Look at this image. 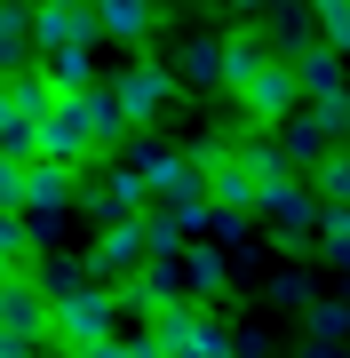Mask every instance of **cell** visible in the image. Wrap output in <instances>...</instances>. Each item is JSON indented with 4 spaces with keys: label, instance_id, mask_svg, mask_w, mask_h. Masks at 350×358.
I'll use <instances>...</instances> for the list:
<instances>
[{
    "label": "cell",
    "instance_id": "1",
    "mask_svg": "<svg viewBox=\"0 0 350 358\" xmlns=\"http://www.w3.org/2000/svg\"><path fill=\"white\" fill-rule=\"evenodd\" d=\"M128 167L143 176V207H168L183 231H207V176H199L191 152H152V143H143Z\"/></svg>",
    "mask_w": 350,
    "mask_h": 358
},
{
    "label": "cell",
    "instance_id": "2",
    "mask_svg": "<svg viewBox=\"0 0 350 358\" xmlns=\"http://www.w3.org/2000/svg\"><path fill=\"white\" fill-rule=\"evenodd\" d=\"M112 334H119L112 287H72V294H48V343H56V350H88V343H112Z\"/></svg>",
    "mask_w": 350,
    "mask_h": 358
},
{
    "label": "cell",
    "instance_id": "3",
    "mask_svg": "<svg viewBox=\"0 0 350 358\" xmlns=\"http://www.w3.org/2000/svg\"><path fill=\"white\" fill-rule=\"evenodd\" d=\"M72 207H80L96 231H104V223H128V215H143V176L119 167V159H88L80 183H72Z\"/></svg>",
    "mask_w": 350,
    "mask_h": 358
},
{
    "label": "cell",
    "instance_id": "4",
    "mask_svg": "<svg viewBox=\"0 0 350 358\" xmlns=\"http://www.w3.org/2000/svg\"><path fill=\"white\" fill-rule=\"evenodd\" d=\"M104 88H112V103H119V120H128V128H152V120L175 103V72L159 64V56H136L119 80H104Z\"/></svg>",
    "mask_w": 350,
    "mask_h": 358
},
{
    "label": "cell",
    "instance_id": "5",
    "mask_svg": "<svg viewBox=\"0 0 350 358\" xmlns=\"http://www.w3.org/2000/svg\"><path fill=\"white\" fill-rule=\"evenodd\" d=\"M231 96H239L247 128H279L286 112H302V88H295V64H279V56H271V64H255V72H247V80H239Z\"/></svg>",
    "mask_w": 350,
    "mask_h": 358
},
{
    "label": "cell",
    "instance_id": "6",
    "mask_svg": "<svg viewBox=\"0 0 350 358\" xmlns=\"http://www.w3.org/2000/svg\"><path fill=\"white\" fill-rule=\"evenodd\" d=\"M0 334H8V343H24V350H40L48 343V287L32 279H0Z\"/></svg>",
    "mask_w": 350,
    "mask_h": 358
},
{
    "label": "cell",
    "instance_id": "7",
    "mask_svg": "<svg viewBox=\"0 0 350 358\" xmlns=\"http://www.w3.org/2000/svg\"><path fill=\"white\" fill-rule=\"evenodd\" d=\"M136 263H152V255H143V223H136V215H128V223H104V231H96V247L80 255L88 287H112V279H128Z\"/></svg>",
    "mask_w": 350,
    "mask_h": 358
},
{
    "label": "cell",
    "instance_id": "8",
    "mask_svg": "<svg viewBox=\"0 0 350 358\" xmlns=\"http://www.w3.org/2000/svg\"><path fill=\"white\" fill-rule=\"evenodd\" d=\"M183 294V271L175 263H136L128 279H112V310H128V319H152L159 303H175Z\"/></svg>",
    "mask_w": 350,
    "mask_h": 358
},
{
    "label": "cell",
    "instance_id": "9",
    "mask_svg": "<svg viewBox=\"0 0 350 358\" xmlns=\"http://www.w3.org/2000/svg\"><path fill=\"white\" fill-rule=\"evenodd\" d=\"M56 48H96V16L64 8V0H32V56H56Z\"/></svg>",
    "mask_w": 350,
    "mask_h": 358
},
{
    "label": "cell",
    "instance_id": "10",
    "mask_svg": "<svg viewBox=\"0 0 350 358\" xmlns=\"http://www.w3.org/2000/svg\"><path fill=\"white\" fill-rule=\"evenodd\" d=\"M72 183H80V167L24 159V215H32V223H48V215H72Z\"/></svg>",
    "mask_w": 350,
    "mask_h": 358
},
{
    "label": "cell",
    "instance_id": "11",
    "mask_svg": "<svg viewBox=\"0 0 350 358\" xmlns=\"http://www.w3.org/2000/svg\"><path fill=\"white\" fill-rule=\"evenodd\" d=\"M279 152L295 159V176H302V167H319L326 152H335V128H326L319 103H302V112H286V120H279Z\"/></svg>",
    "mask_w": 350,
    "mask_h": 358
},
{
    "label": "cell",
    "instance_id": "12",
    "mask_svg": "<svg viewBox=\"0 0 350 358\" xmlns=\"http://www.w3.org/2000/svg\"><path fill=\"white\" fill-rule=\"evenodd\" d=\"M255 215H271V231H319V199H311L302 176H286V183H263L255 192Z\"/></svg>",
    "mask_w": 350,
    "mask_h": 358
},
{
    "label": "cell",
    "instance_id": "13",
    "mask_svg": "<svg viewBox=\"0 0 350 358\" xmlns=\"http://www.w3.org/2000/svg\"><path fill=\"white\" fill-rule=\"evenodd\" d=\"M263 40H271V56L286 64V56L319 48V24H311V8H302V0H263Z\"/></svg>",
    "mask_w": 350,
    "mask_h": 358
},
{
    "label": "cell",
    "instance_id": "14",
    "mask_svg": "<svg viewBox=\"0 0 350 358\" xmlns=\"http://www.w3.org/2000/svg\"><path fill=\"white\" fill-rule=\"evenodd\" d=\"M88 16H96V40H119V48H143L159 24L152 0H88Z\"/></svg>",
    "mask_w": 350,
    "mask_h": 358
},
{
    "label": "cell",
    "instance_id": "15",
    "mask_svg": "<svg viewBox=\"0 0 350 358\" xmlns=\"http://www.w3.org/2000/svg\"><path fill=\"white\" fill-rule=\"evenodd\" d=\"M80 120H88V152H96V159H112L119 143L136 136L128 120H119V103H112V88H104V80H88V88H80Z\"/></svg>",
    "mask_w": 350,
    "mask_h": 358
},
{
    "label": "cell",
    "instance_id": "16",
    "mask_svg": "<svg viewBox=\"0 0 350 358\" xmlns=\"http://www.w3.org/2000/svg\"><path fill=\"white\" fill-rule=\"evenodd\" d=\"M286 64H295L302 103H326V96L350 88V56H335V48H302V56H286Z\"/></svg>",
    "mask_w": 350,
    "mask_h": 358
},
{
    "label": "cell",
    "instance_id": "17",
    "mask_svg": "<svg viewBox=\"0 0 350 358\" xmlns=\"http://www.w3.org/2000/svg\"><path fill=\"white\" fill-rule=\"evenodd\" d=\"M231 159L255 176V192H263V183H286V176H295V159L279 152V128H247V136H231Z\"/></svg>",
    "mask_w": 350,
    "mask_h": 358
},
{
    "label": "cell",
    "instance_id": "18",
    "mask_svg": "<svg viewBox=\"0 0 350 358\" xmlns=\"http://www.w3.org/2000/svg\"><path fill=\"white\" fill-rule=\"evenodd\" d=\"M223 287H231L223 247H215V239H183V294L199 303V294H223Z\"/></svg>",
    "mask_w": 350,
    "mask_h": 358
},
{
    "label": "cell",
    "instance_id": "19",
    "mask_svg": "<svg viewBox=\"0 0 350 358\" xmlns=\"http://www.w3.org/2000/svg\"><path fill=\"white\" fill-rule=\"evenodd\" d=\"M32 64V0H0V72Z\"/></svg>",
    "mask_w": 350,
    "mask_h": 358
},
{
    "label": "cell",
    "instance_id": "20",
    "mask_svg": "<svg viewBox=\"0 0 350 358\" xmlns=\"http://www.w3.org/2000/svg\"><path fill=\"white\" fill-rule=\"evenodd\" d=\"M215 56H223V88H239L255 64H271V40H263V32H223Z\"/></svg>",
    "mask_w": 350,
    "mask_h": 358
},
{
    "label": "cell",
    "instance_id": "21",
    "mask_svg": "<svg viewBox=\"0 0 350 358\" xmlns=\"http://www.w3.org/2000/svg\"><path fill=\"white\" fill-rule=\"evenodd\" d=\"M302 183H311V199H319V207H350V152L335 143L319 167H302Z\"/></svg>",
    "mask_w": 350,
    "mask_h": 358
},
{
    "label": "cell",
    "instance_id": "22",
    "mask_svg": "<svg viewBox=\"0 0 350 358\" xmlns=\"http://www.w3.org/2000/svg\"><path fill=\"white\" fill-rule=\"evenodd\" d=\"M40 80H48L56 96L88 88V80H96V48H56V56H40Z\"/></svg>",
    "mask_w": 350,
    "mask_h": 358
},
{
    "label": "cell",
    "instance_id": "23",
    "mask_svg": "<svg viewBox=\"0 0 350 358\" xmlns=\"http://www.w3.org/2000/svg\"><path fill=\"white\" fill-rule=\"evenodd\" d=\"M175 80H191V88H223V56H215V40H183Z\"/></svg>",
    "mask_w": 350,
    "mask_h": 358
},
{
    "label": "cell",
    "instance_id": "24",
    "mask_svg": "<svg viewBox=\"0 0 350 358\" xmlns=\"http://www.w3.org/2000/svg\"><path fill=\"white\" fill-rule=\"evenodd\" d=\"M0 263H8L16 279L40 263V239H32V223H24V215H0Z\"/></svg>",
    "mask_w": 350,
    "mask_h": 358
},
{
    "label": "cell",
    "instance_id": "25",
    "mask_svg": "<svg viewBox=\"0 0 350 358\" xmlns=\"http://www.w3.org/2000/svg\"><path fill=\"white\" fill-rule=\"evenodd\" d=\"M302 8H311V24H319V48L350 56V0H302Z\"/></svg>",
    "mask_w": 350,
    "mask_h": 358
},
{
    "label": "cell",
    "instance_id": "26",
    "mask_svg": "<svg viewBox=\"0 0 350 358\" xmlns=\"http://www.w3.org/2000/svg\"><path fill=\"white\" fill-rule=\"evenodd\" d=\"M311 239H319L326 263H350V207H319V231H311Z\"/></svg>",
    "mask_w": 350,
    "mask_h": 358
},
{
    "label": "cell",
    "instance_id": "27",
    "mask_svg": "<svg viewBox=\"0 0 350 358\" xmlns=\"http://www.w3.org/2000/svg\"><path fill=\"white\" fill-rule=\"evenodd\" d=\"M302 319H311L319 343H342V334H350V303H302Z\"/></svg>",
    "mask_w": 350,
    "mask_h": 358
},
{
    "label": "cell",
    "instance_id": "28",
    "mask_svg": "<svg viewBox=\"0 0 350 358\" xmlns=\"http://www.w3.org/2000/svg\"><path fill=\"white\" fill-rule=\"evenodd\" d=\"M0 215H24V159H0Z\"/></svg>",
    "mask_w": 350,
    "mask_h": 358
},
{
    "label": "cell",
    "instance_id": "29",
    "mask_svg": "<svg viewBox=\"0 0 350 358\" xmlns=\"http://www.w3.org/2000/svg\"><path fill=\"white\" fill-rule=\"evenodd\" d=\"M271 303H279V310H302V303H319V294L302 287V279H279V287H271Z\"/></svg>",
    "mask_w": 350,
    "mask_h": 358
},
{
    "label": "cell",
    "instance_id": "30",
    "mask_svg": "<svg viewBox=\"0 0 350 358\" xmlns=\"http://www.w3.org/2000/svg\"><path fill=\"white\" fill-rule=\"evenodd\" d=\"M271 247H279V255H311L319 239H311V231H271Z\"/></svg>",
    "mask_w": 350,
    "mask_h": 358
},
{
    "label": "cell",
    "instance_id": "31",
    "mask_svg": "<svg viewBox=\"0 0 350 358\" xmlns=\"http://www.w3.org/2000/svg\"><path fill=\"white\" fill-rule=\"evenodd\" d=\"M231 358H271V343L263 334H231Z\"/></svg>",
    "mask_w": 350,
    "mask_h": 358
},
{
    "label": "cell",
    "instance_id": "32",
    "mask_svg": "<svg viewBox=\"0 0 350 358\" xmlns=\"http://www.w3.org/2000/svg\"><path fill=\"white\" fill-rule=\"evenodd\" d=\"M223 8H239V16H255V8H263V0H223Z\"/></svg>",
    "mask_w": 350,
    "mask_h": 358
},
{
    "label": "cell",
    "instance_id": "33",
    "mask_svg": "<svg viewBox=\"0 0 350 358\" xmlns=\"http://www.w3.org/2000/svg\"><path fill=\"white\" fill-rule=\"evenodd\" d=\"M56 358H80V350H56Z\"/></svg>",
    "mask_w": 350,
    "mask_h": 358
},
{
    "label": "cell",
    "instance_id": "34",
    "mask_svg": "<svg viewBox=\"0 0 350 358\" xmlns=\"http://www.w3.org/2000/svg\"><path fill=\"white\" fill-rule=\"evenodd\" d=\"M342 303H350V287H342Z\"/></svg>",
    "mask_w": 350,
    "mask_h": 358
}]
</instances>
